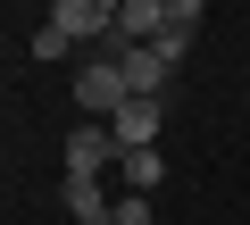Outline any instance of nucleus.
Returning a JSON list of instances; mask_svg holds the SVG:
<instances>
[{
    "mask_svg": "<svg viewBox=\"0 0 250 225\" xmlns=\"http://www.w3.org/2000/svg\"><path fill=\"white\" fill-rule=\"evenodd\" d=\"M108 159H125V142H117L108 125H75V134H67V175L100 184V167H108Z\"/></svg>",
    "mask_w": 250,
    "mask_h": 225,
    "instance_id": "obj_4",
    "label": "nucleus"
},
{
    "mask_svg": "<svg viewBox=\"0 0 250 225\" xmlns=\"http://www.w3.org/2000/svg\"><path fill=\"white\" fill-rule=\"evenodd\" d=\"M192 25H200V0H175V9H167V34H159L150 50L175 67V59H184V42H192Z\"/></svg>",
    "mask_w": 250,
    "mask_h": 225,
    "instance_id": "obj_7",
    "label": "nucleus"
},
{
    "mask_svg": "<svg viewBox=\"0 0 250 225\" xmlns=\"http://www.w3.org/2000/svg\"><path fill=\"white\" fill-rule=\"evenodd\" d=\"M159 117H167V100H125L117 117H108V134L125 150H159Z\"/></svg>",
    "mask_w": 250,
    "mask_h": 225,
    "instance_id": "obj_5",
    "label": "nucleus"
},
{
    "mask_svg": "<svg viewBox=\"0 0 250 225\" xmlns=\"http://www.w3.org/2000/svg\"><path fill=\"white\" fill-rule=\"evenodd\" d=\"M50 25H59L67 42H92V50H108V34H117V9H108V0H59V9H50Z\"/></svg>",
    "mask_w": 250,
    "mask_h": 225,
    "instance_id": "obj_3",
    "label": "nucleus"
},
{
    "mask_svg": "<svg viewBox=\"0 0 250 225\" xmlns=\"http://www.w3.org/2000/svg\"><path fill=\"white\" fill-rule=\"evenodd\" d=\"M117 167H125V184H134V192H159V175H167V159H159V150H125Z\"/></svg>",
    "mask_w": 250,
    "mask_h": 225,
    "instance_id": "obj_9",
    "label": "nucleus"
},
{
    "mask_svg": "<svg viewBox=\"0 0 250 225\" xmlns=\"http://www.w3.org/2000/svg\"><path fill=\"white\" fill-rule=\"evenodd\" d=\"M100 59H117V67H125V92H134V100H167V59H159L150 42H117V34H108V50H100Z\"/></svg>",
    "mask_w": 250,
    "mask_h": 225,
    "instance_id": "obj_2",
    "label": "nucleus"
},
{
    "mask_svg": "<svg viewBox=\"0 0 250 225\" xmlns=\"http://www.w3.org/2000/svg\"><path fill=\"white\" fill-rule=\"evenodd\" d=\"M125 100H134V92H125V67H117V59H83V75H75V108H83V125H108Z\"/></svg>",
    "mask_w": 250,
    "mask_h": 225,
    "instance_id": "obj_1",
    "label": "nucleus"
},
{
    "mask_svg": "<svg viewBox=\"0 0 250 225\" xmlns=\"http://www.w3.org/2000/svg\"><path fill=\"white\" fill-rule=\"evenodd\" d=\"M159 34H167L159 0H125V9H117V42H159Z\"/></svg>",
    "mask_w": 250,
    "mask_h": 225,
    "instance_id": "obj_6",
    "label": "nucleus"
},
{
    "mask_svg": "<svg viewBox=\"0 0 250 225\" xmlns=\"http://www.w3.org/2000/svg\"><path fill=\"white\" fill-rule=\"evenodd\" d=\"M108 225H150V192H125V200H117V217H108Z\"/></svg>",
    "mask_w": 250,
    "mask_h": 225,
    "instance_id": "obj_11",
    "label": "nucleus"
},
{
    "mask_svg": "<svg viewBox=\"0 0 250 225\" xmlns=\"http://www.w3.org/2000/svg\"><path fill=\"white\" fill-rule=\"evenodd\" d=\"M67 208H75V225H108L117 217V200H100V184H83V175H67Z\"/></svg>",
    "mask_w": 250,
    "mask_h": 225,
    "instance_id": "obj_8",
    "label": "nucleus"
},
{
    "mask_svg": "<svg viewBox=\"0 0 250 225\" xmlns=\"http://www.w3.org/2000/svg\"><path fill=\"white\" fill-rule=\"evenodd\" d=\"M67 50H75V42H67L50 17H42V25H34V59H67Z\"/></svg>",
    "mask_w": 250,
    "mask_h": 225,
    "instance_id": "obj_10",
    "label": "nucleus"
}]
</instances>
